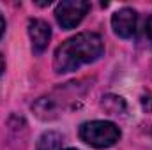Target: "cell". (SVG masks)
Returning a JSON list of instances; mask_svg holds the SVG:
<instances>
[{
    "instance_id": "obj_1",
    "label": "cell",
    "mask_w": 152,
    "mask_h": 150,
    "mask_svg": "<svg viewBox=\"0 0 152 150\" xmlns=\"http://www.w3.org/2000/svg\"><path fill=\"white\" fill-rule=\"evenodd\" d=\"M104 51L103 39L94 32H81L75 37L64 41L53 57V67L55 73L66 74L73 73L78 67L96 62Z\"/></svg>"
},
{
    "instance_id": "obj_2",
    "label": "cell",
    "mask_w": 152,
    "mask_h": 150,
    "mask_svg": "<svg viewBox=\"0 0 152 150\" xmlns=\"http://www.w3.org/2000/svg\"><path fill=\"white\" fill-rule=\"evenodd\" d=\"M80 138L94 149H110L120 140V129L108 120H92L81 124Z\"/></svg>"
},
{
    "instance_id": "obj_3",
    "label": "cell",
    "mask_w": 152,
    "mask_h": 150,
    "mask_svg": "<svg viewBox=\"0 0 152 150\" xmlns=\"http://www.w3.org/2000/svg\"><path fill=\"white\" fill-rule=\"evenodd\" d=\"M88 9H90V4L85 0H64L57 5L55 18L62 28L71 30L81 23V20L85 18Z\"/></svg>"
},
{
    "instance_id": "obj_4",
    "label": "cell",
    "mask_w": 152,
    "mask_h": 150,
    "mask_svg": "<svg viewBox=\"0 0 152 150\" xmlns=\"http://www.w3.org/2000/svg\"><path fill=\"white\" fill-rule=\"evenodd\" d=\"M136 27H138V14L129 7L118 9L112 16V28L118 37L131 39L136 34Z\"/></svg>"
},
{
    "instance_id": "obj_5",
    "label": "cell",
    "mask_w": 152,
    "mask_h": 150,
    "mask_svg": "<svg viewBox=\"0 0 152 150\" xmlns=\"http://www.w3.org/2000/svg\"><path fill=\"white\" fill-rule=\"evenodd\" d=\"M28 37L32 41L34 53H42L48 48V42L51 39V27L44 20H30L28 21Z\"/></svg>"
},
{
    "instance_id": "obj_6",
    "label": "cell",
    "mask_w": 152,
    "mask_h": 150,
    "mask_svg": "<svg viewBox=\"0 0 152 150\" xmlns=\"http://www.w3.org/2000/svg\"><path fill=\"white\" fill-rule=\"evenodd\" d=\"M36 150H62V136L55 131H48L41 134Z\"/></svg>"
},
{
    "instance_id": "obj_7",
    "label": "cell",
    "mask_w": 152,
    "mask_h": 150,
    "mask_svg": "<svg viewBox=\"0 0 152 150\" xmlns=\"http://www.w3.org/2000/svg\"><path fill=\"white\" fill-rule=\"evenodd\" d=\"M142 103H143V108H145L147 111H152V97H145Z\"/></svg>"
},
{
    "instance_id": "obj_8",
    "label": "cell",
    "mask_w": 152,
    "mask_h": 150,
    "mask_svg": "<svg viewBox=\"0 0 152 150\" xmlns=\"http://www.w3.org/2000/svg\"><path fill=\"white\" fill-rule=\"evenodd\" d=\"M147 36L152 41V14H151V18L147 20Z\"/></svg>"
},
{
    "instance_id": "obj_9",
    "label": "cell",
    "mask_w": 152,
    "mask_h": 150,
    "mask_svg": "<svg viewBox=\"0 0 152 150\" xmlns=\"http://www.w3.org/2000/svg\"><path fill=\"white\" fill-rule=\"evenodd\" d=\"M4 32H5V20H4V16L0 12V37L4 36Z\"/></svg>"
},
{
    "instance_id": "obj_10",
    "label": "cell",
    "mask_w": 152,
    "mask_h": 150,
    "mask_svg": "<svg viewBox=\"0 0 152 150\" xmlns=\"http://www.w3.org/2000/svg\"><path fill=\"white\" fill-rule=\"evenodd\" d=\"M4 67H5V62H4V57L0 55V74H2V71H4Z\"/></svg>"
},
{
    "instance_id": "obj_11",
    "label": "cell",
    "mask_w": 152,
    "mask_h": 150,
    "mask_svg": "<svg viewBox=\"0 0 152 150\" xmlns=\"http://www.w3.org/2000/svg\"><path fill=\"white\" fill-rule=\"evenodd\" d=\"M66 150H76V149H66Z\"/></svg>"
}]
</instances>
